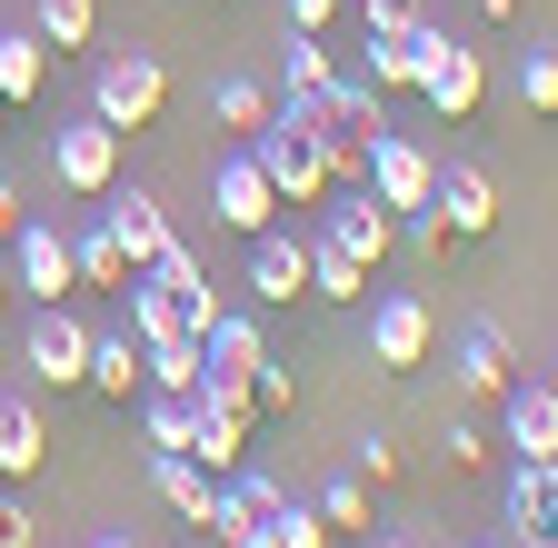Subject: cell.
<instances>
[{"label": "cell", "mask_w": 558, "mask_h": 548, "mask_svg": "<svg viewBox=\"0 0 558 548\" xmlns=\"http://www.w3.org/2000/svg\"><path fill=\"white\" fill-rule=\"evenodd\" d=\"M478 459H488V439H478L469 419H449V468H478Z\"/></svg>", "instance_id": "74e56055"}, {"label": "cell", "mask_w": 558, "mask_h": 548, "mask_svg": "<svg viewBox=\"0 0 558 548\" xmlns=\"http://www.w3.org/2000/svg\"><path fill=\"white\" fill-rule=\"evenodd\" d=\"M21 369H31L40 389H81V379H90V319L70 309V300H40V309L21 319Z\"/></svg>", "instance_id": "3957f363"}, {"label": "cell", "mask_w": 558, "mask_h": 548, "mask_svg": "<svg viewBox=\"0 0 558 548\" xmlns=\"http://www.w3.org/2000/svg\"><path fill=\"white\" fill-rule=\"evenodd\" d=\"M90 548H140V538H130V528H100V538H90Z\"/></svg>", "instance_id": "60d3db41"}, {"label": "cell", "mask_w": 558, "mask_h": 548, "mask_svg": "<svg viewBox=\"0 0 558 548\" xmlns=\"http://www.w3.org/2000/svg\"><path fill=\"white\" fill-rule=\"evenodd\" d=\"M50 468V419L31 409V389H0V478H40Z\"/></svg>", "instance_id": "ac0fdd59"}, {"label": "cell", "mask_w": 558, "mask_h": 548, "mask_svg": "<svg viewBox=\"0 0 558 548\" xmlns=\"http://www.w3.org/2000/svg\"><path fill=\"white\" fill-rule=\"evenodd\" d=\"M429 210L449 220V240H488V230H499V180H488L478 160H439Z\"/></svg>", "instance_id": "8fae6325"}, {"label": "cell", "mask_w": 558, "mask_h": 548, "mask_svg": "<svg viewBox=\"0 0 558 548\" xmlns=\"http://www.w3.org/2000/svg\"><path fill=\"white\" fill-rule=\"evenodd\" d=\"M209 220H220V230H240V240L279 230V190H269V170L250 160V141H240L230 160H209Z\"/></svg>", "instance_id": "5b68a950"}, {"label": "cell", "mask_w": 558, "mask_h": 548, "mask_svg": "<svg viewBox=\"0 0 558 548\" xmlns=\"http://www.w3.org/2000/svg\"><path fill=\"white\" fill-rule=\"evenodd\" d=\"M509 548H558V459H519L509 489H499Z\"/></svg>", "instance_id": "ba28073f"}, {"label": "cell", "mask_w": 558, "mask_h": 548, "mask_svg": "<svg viewBox=\"0 0 558 548\" xmlns=\"http://www.w3.org/2000/svg\"><path fill=\"white\" fill-rule=\"evenodd\" d=\"M250 160L269 170L279 210H310V199H329V150H319V130H310L290 100H269V120L250 130Z\"/></svg>", "instance_id": "6da1fadb"}, {"label": "cell", "mask_w": 558, "mask_h": 548, "mask_svg": "<svg viewBox=\"0 0 558 548\" xmlns=\"http://www.w3.org/2000/svg\"><path fill=\"white\" fill-rule=\"evenodd\" d=\"M339 81V50H329V31H290V60H279V100H319Z\"/></svg>", "instance_id": "484cf974"}, {"label": "cell", "mask_w": 558, "mask_h": 548, "mask_svg": "<svg viewBox=\"0 0 558 548\" xmlns=\"http://www.w3.org/2000/svg\"><path fill=\"white\" fill-rule=\"evenodd\" d=\"M269 100H279V90H259V81H240V71H230V81H209V120H220V130H240V141L269 120Z\"/></svg>", "instance_id": "83f0119b"}, {"label": "cell", "mask_w": 558, "mask_h": 548, "mask_svg": "<svg viewBox=\"0 0 558 548\" xmlns=\"http://www.w3.org/2000/svg\"><path fill=\"white\" fill-rule=\"evenodd\" d=\"M170 100V71H160V50H110L100 71H90V120H110L120 141L130 130H150Z\"/></svg>", "instance_id": "7a4b0ae2"}, {"label": "cell", "mask_w": 558, "mask_h": 548, "mask_svg": "<svg viewBox=\"0 0 558 548\" xmlns=\"http://www.w3.org/2000/svg\"><path fill=\"white\" fill-rule=\"evenodd\" d=\"M120 300H130V339H199L209 319H220V300L170 290L160 269H130V280H120Z\"/></svg>", "instance_id": "8992f818"}, {"label": "cell", "mask_w": 558, "mask_h": 548, "mask_svg": "<svg viewBox=\"0 0 558 548\" xmlns=\"http://www.w3.org/2000/svg\"><path fill=\"white\" fill-rule=\"evenodd\" d=\"M319 230H329V240H339L349 259H360V269H379V259L399 249V210H379L369 190H349L339 210H319Z\"/></svg>", "instance_id": "e0dca14e"}, {"label": "cell", "mask_w": 558, "mask_h": 548, "mask_svg": "<svg viewBox=\"0 0 558 548\" xmlns=\"http://www.w3.org/2000/svg\"><path fill=\"white\" fill-rule=\"evenodd\" d=\"M439 40H449V31H439L429 11H418L409 31H379V40H369V71H360V81H369V90H418V71L439 60Z\"/></svg>", "instance_id": "5bb4252c"}, {"label": "cell", "mask_w": 558, "mask_h": 548, "mask_svg": "<svg viewBox=\"0 0 558 548\" xmlns=\"http://www.w3.org/2000/svg\"><path fill=\"white\" fill-rule=\"evenodd\" d=\"M50 180H60L70 199H110V190H120V130L90 120V110L60 120V130H50Z\"/></svg>", "instance_id": "277c9868"}, {"label": "cell", "mask_w": 558, "mask_h": 548, "mask_svg": "<svg viewBox=\"0 0 558 548\" xmlns=\"http://www.w3.org/2000/svg\"><path fill=\"white\" fill-rule=\"evenodd\" d=\"M140 360H150V389H199L209 379L199 339H140Z\"/></svg>", "instance_id": "f1b7e54d"}, {"label": "cell", "mask_w": 558, "mask_h": 548, "mask_svg": "<svg viewBox=\"0 0 558 548\" xmlns=\"http://www.w3.org/2000/svg\"><path fill=\"white\" fill-rule=\"evenodd\" d=\"M0 548H40V519H31L11 489H0Z\"/></svg>", "instance_id": "d590c367"}, {"label": "cell", "mask_w": 558, "mask_h": 548, "mask_svg": "<svg viewBox=\"0 0 558 548\" xmlns=\"http://www.w3.org/2000/svg\"><path fill=\"white\" fill-rule=\"evenodd\" d=\"M379 548H418V538H379Z\"/></svg>", "instance_id": "ee69618b"}, {"label": "cell", "mask_w": 558, "mask_h": 548, "mask_svg": "<svg viewBox=\"0 0 558 548\" xmlns=\"http://www.w3.org/2000/svg\"><path fill=\"white\" fill-rule=\"evenodd\" d=\"M21 220H31V199H21V180H0V240H11Z\"/></svg>", "instance_id": "f35d334b"}, {"label": "cell", "mask_w": 558, "mask_h": 548, "mask_svg": "<svg viewBox=\"0 0 558 548\" xmlns=\"http://www.w3.org/2000/svg\"><path fill=\"white\" fill-rule=\"evenodd\" d=\"M81 389H100V399H140V389H150V360H140V339L130 329H90V379Z\"/></svg>", "instance_id": "603a6c76"}, {"label": "cell", "mask_w": 558, "mask_h": 548, "mask_svg": "<svg viewBox=\"0 0 558 548\" xmlns=\"http://www.w3.org/2000/svg\"><path fill=\"white\" fill-rule=\"evenodd\" d=\"M150 489H160V509H180L190 528L209 519V489H220V478H209L190 449H150Z\"/></svg>", "instance_id": "7402d4cb"}, {"label": "cell", "mask_w": 558, "mask_h": 548, "mask_svg": "<svg viewBox=\"0 0 558 548\" xmlns=\"http://www.w3.org/2000/svg\"><path fill=\"white\" fill-rule=\"evenodd\" d=\"M250 300H269V309H290V300H310V240L290 230H259L250 240Z\"/></svg>", "instance_id": "2e32d148"}, {"label": "cell", "mask_w": 558, "mask_h": 548, "mask_svg": "<svg viewBox=\"0 0 558 548\" xmlns=\"http://www.w3.org/2000/svg\"><path fill=\"white\" fill-rule=\"evenodd\" d=\"M220 548H279V538H269V528H240V538H220Z\"/></svg>", "instance_id": "ab89813d"}, {"label": "cell", "mask_w": 558, "mask_h": 548, "mask_svg": "<svg viewBox=\"0 0 558 548\" xmlns=\"http://www.w3.org/2000/svg\"><path fill=\"white\" fill-rule=\"evenodd\" d=\"M478 11H488V21H519V0H478Z\"/></svg>", "instance_id": "b9f144b4"}, {"label": "cell", "mask_w": 558, "mask_h": 548, "mask_svg": "<svg viewBox=\"0 0 558 548\" xmlns=\"http://www.w3.org/2000/svg\"><path fill=\"white\" fill-rule=\"evenodd\" d=\"M70 269H81V290H120V280H130V259H120V240H110L100 210L70 220Z\"/></svg>", "instance_id": "cb8c5ba5"}, {"label": "cell", "mask_w": 558, "mask_h": 548, "mask_svg": "<svg viewBox=\"0 0 558 548\" xmlns=\"http://www.w3.org/2000/svg\"><path fill=\"white\" fill-rule=\"evenodd\" d=\"M519 110H529V120L558 110V50H538V40L519 50Z\"/></svg>", "instance_id": "f546056e"}, {"label": "cell", "mask_w": 558, "mask_h": 548, "mask_svg": "<svg viewBox=\"0 0 558 548\" xmlns=\"http://www.w3.org/2000/svg\"><path fill=\"white\" fill-rule=\"evenodd\" d=\"M360 478H369V489H379V478H399V439H389V429L360 439Z\"/></svg>", "instance_id": "e575fe53"}, {"label": "cell", "mask_w": 558, "mask_h": 548, "mask_svg": "<svg viewBox=\"0 0 558 548\" xmlns=\"http://www.w3.org/2000/svg\"><path fill=\"white\" fill-rule=\"evenodd\" d=\"M0 309H11V269H0Z\"/></svg>", "instance_id": "7bdbcfd3"}, {"label": "cell", "mask_w": 558, "mask_h": 548, "mask_svg": "<svg viewBox=\"0 0 558 548\" xmlns=\"http://www.w3.org/2000/svg\"><path fill=\"white\" fill-rule=\"evenodd\" d=\"M310 509H319L329 528H369V478H360V468H349V478H329V489H319Z\"/></svg>", "instance_id": "1f68e13d"}, {"label": "cell", "mask_w": 558, "mask_h": 548, "mask_svg": "<svg viewBox=\"0 0 558 548\" xmlns=\"http://www.w3.org/2000/svg\"><path fill=\"white\" fill-rule=\"evenodd\" d=\"M418 100H429L439 120H469V110L488 100V60H478V50H469V40L449 31V40H439V60L418 71Z\"/></svg>", "instance_id": "7c38bea8"}, {"label": "cell", "mask_w": 558, "mask_h": 548, "mask_svg": "<svg viewBox=\"0 0 558 548\" xmlns=\"http://www.w3.org/2000/svg\"><path fill=\"white\" fill-rule=\"evenodd\" d=\"M31 31L50 40V60H60V50H90V31H100V0H31Z\"/></svg>", "instance_id": "4316f807"}, {"label": "cell", "mask_w": 558, "mask_h": 548, "mask_svg": "<svg viewBox=\"0 0 558 548\" xmlns=\"http://www.w3.org/2000/svg\"><path fill=\"white\" fill-rule=\"evenodd\" d=\"M100 220H110V240H120V259H130V269H150V259H160V249L180 240V230H170V210H160V190H140V180H130V190L110 199Z\"/></svg>", "instance_id": "9a60e30c"}, {"label": "cell", "mask_w": 558, "mask_h": 548, "mask_svg": "<svg viewBox=\"0 0 558 548\" xmlns=\"http://www.w3.org/2000/svg\"><path fill=\"white\" fill-rule=\"evenodd\" d=\"M310 300H339V309H360V300H369V269L349 259L329 230H310Z\"/></svg>", "instance_id": "d4e9b609"}, {"label": "cell", "mask_w": 558, "mask_h": 548, "mask_svg": "<svg viewBox=\"0 0 558 548\" xmlns=\"http://www.w3.org/2000/svg\"><path fill=\"white\" fill-rule=\"evenodd\" d=\"M290 399H300V389H290V369H279V360L250 369V409H290Z\"/></svg>", "instance_id": "836d02e7"}, {"label": "cell", "mask_w": 558, "mask_h": 548, "mask_svg": "<svg viewBox=\"0 0 558 548\" xmlns=\"http://www.w3.org/2000/svg\"><path fill=\"white\" fill-rule=\"evenodd\" d=\"M199 360H209V379H250L259 360H269V339H259V319H240V309H220L199 329Z\"/></svg>", "instance_id": "d6986e66"}, {"label": "cell", "mask_w": 558, "mask_h": 548, "mask_svg": "<svg viewBox=\"0 0 558 548\" xmlns=\"http://www.w3.org/2000/svg\"><path fill=\"white\" fill-rule=\"evenodd\" d=\"M459 389H469V399H499V389H509V329H499V319H469V329H459Z\"/></svg>", "instance_id": "ffe728a7"}, {"label": "cell", "mask_w": 558, "mask_h": 548, "mask_svg": "<svg viewBox=\"0 0 558 548\" xmlns=\"http://www.w3.org/2000/svg\"><path fill=\"white\" fill-rule=\"evenodd\" d=\"M0 489H11V478H0Z\"/></svg>", "instance_id": "f6af8a7d"}, {"label": "cell", "mask_w": 558, "mask_h": 548, "mask_svg": "<svg viewBox=\"0 0 558 548\" xmlns=\"http://www.w3.org/2000/svg\"><path fill=\"white\" fill-rule=\"evenodd\" d=\"M349 11V0H279V21H290V31H329Z\"/></svg>", "instance_id": "8d00e7d4"}, {"label": "cell", "mask_w": 558, "mask_h": 548, "mask_svg": "<svg viewBox=\"0 0 558 548\" xmlns=\"http://www.w3.org/2000/svg\"><path fill=\"white\" fill-rule=\"evenodd\" d=\"M429 180H439V160L418 150V141H399V130H379V141H369L360 190L379 199V210H429Z\"/></svg>", "instance_id": "9c48e42d"}, {"label": "cell", "mask_w": 558, "mask_h": 548, "mask_svg": "<svg viewBox=\"0 0 558 548\" xmlns=\"http://www.w3.org/2000/svg\"><path fill=\"white\" fill-rule=\"evenodd\" d=\"M499 429L519 459H558V379H509L499 389Z\"/></svg>", "instance_id": "4fadbf2b"}, {"label": "cell", "mask_w": 558, "mask_h": 548, "mask_svg": "<svg viewBox=\"0 0 558 548\" xmlns=\"http://www.w3.org/2000/svg\"><path fill=\"white\" fill-rule=\"evenodd\" d=\"M429 339H439V309L418 300V290H379L369 300V360L379 369H418V360H429Z\"/></svg>", "instance_id": "52a82bcc"}, {"label": "cell", "mask_w": 558, "mask_h": 548, "mask_svg": "<svg viewBox=\"0 0 558 548\" xmlns=\"http://www.w3.org/2000/svg\"><path fill=\"white\" fill-rule=\"evenodd\" d=\"M11 290H31V300H70V290H81L60 220H21V230H11Z\"/></svg>", "instance_id": "30bf717a"}, {"label": "cell", "mask_w": 558, "mask_h": 548, "mask_svg": "<svg viewBox=\"0 0 558 548\" xmlns=\"http://www.w3.org/2000/svg\"><path fill=\"white\" fill-rule=\"evenodd\" d=\"M269 538H279V548H339V528H329V519H319L310 499H279V519H269Z\"/></svg>", "instance_id": "4dcf8cb0"}, {"label": "cell", "mask_w": 558, "mask_h": 548, "mask_svg": "<svg viewBox=\"0 0 558 548\" xmlns=\"http://www.w3.org/2000/svg\"><path fill=\"white\" fill-rule=\"evenodd\" d=\"M399 249H409V259H439V249H449V220H439V210H399Z\"/></svg>", "instance_id": "d6a6232c"}, {"label": "cell", "mask_w": 558, "mask_h": 548, "mask_svg": "<svg viewBox=\"0 0 558 548\" xmlns=\"http://www.w3.org/2000/svg\"><path fill=\"white\" fill-rule=\"evenodd\" d=\"M50 90V40L40 31H0V110H31Z\"/></svg>", "instance_id": "44dd1931"}]
</instances>
